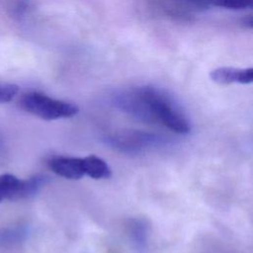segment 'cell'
I'll return each instance as SVG.
<instances>
[{
	"mask_svg": "<svg viewBox=\"0 0 253 253\" xmlns=\"http://www.w3.org/2000/svg\"><path fill=\"white\" fill-rule=\"evenodd\" d=\"M47 182L48 177L44 175H35L22 180L12 174H2L0 175V203L31 198Z\"/></svg>",
	"mask_w": 253,
	"mask_h": 253,
	"instance_id": "3",
	"label": "cell"
},
{
	"mask_svg": "<svg viewBox=\"0 0 253 253\" xmlns=\"http://www.w3.org/2000/svg\"><path fill=\"white\" fill-rule=\"evenodd\" d=\"M24 231L21 228H4L0 230V247L12 245L23 238Z\"/></svg>",
	"mask_w": 253,
	"mask_h": 253,
	"instance_id": "9",
	"label": "cell"
},
{
	"mask_svg": "<svg viewBox=\"0 0 253 253\" xmlns=\"http://www.w3.org/2000/svg\"><path fill=\"white\" fill-rule=\"evenodd\" d=\"M19 87L15 84L0 83V103L10 102L18 93Z\"/></svg>",
	"mask_w": 253,
	"mask_h": 253,
	"instance_id": "11",
	"label": "cell"
},
{
	"mask_svg": "<svg viewBox=\"0 0 253 253\" xmlns=\"http://www.w3.org/2000/svg\"><path fill=\"white\" fill-rule=\"evenodd\" d=\"M86 175L93 179H107L112 175L109 165L96 155L84 157Z\"/></svg>",
	"mask_w": 253,
	"mask_h": 253,
	"instance_id": "7",
	"label": "cell"
},
{
	"mask_svg": "<svg viewBox=\"0 0 253 253\" xmlns=\"http://www.w3.org/2000/svg\"><path fill=\"white\" fill-rule=\"evenodd\" d=\"M20 105L26 112L45 121L66 119L78 113L76 105L53 99L41 92H29L22 96Z\"/></svg>",
	"mask_w": 253,
	"mask_h": 253,
	"instance_id": "2",
	"label": "cell"
},
{
	"mask_svg": "<svg viewBox=\"0 0 253 253\" xmlns=\"http://www.w3.org/2000/svg\"><path fill=\"white\" fill-rule=\"evenodd\" d=\"M210 77L217 84H250L253 82V68L218 67L211 71Z\"/></svg>",
	"mask_w": 253,
	"mask_h": 253,
	"instance_id": "6",
	"label": "cell"
},
{
	"mask_svg": "<svg viewBox=\"0 0 253 253\" xmlns=\"http://www.w3.org/2000/svg\"><path fill=\"white\" fill-rule=\"evenodd\" d=\"M130 233L132 235V239L135 242V245L139 247V250H143L142 248L144 247V243L146 242V235H147V230L146 226L141 220L138 221H133L131 224V230Z\"/></svg>",
	"mask_w": 253,
	"mask_h": 253,
	"instance_id": "10",
	"label": "cell"
},
{
	"mask_svg": "<svg viewBox=\"0 0 253 253\" xmlns=\"http://www.w3.org/2000/svg\"><path fill=\"white\" fill-rule=\"evenodd\" d=\"M47 163L55 174L66 179L78 180L86 175L84 157L54 156L50 158Z\"/></svg>",
	"mask_w": 253,
	"mask_h": 253,
	"instance_id": "5",
	"label": "cell"
},
{
	"mask_svg": "<svg viewBox=\"0 0 253 253\" xmlns=\"http://www.w3.org/2000/svg\"><path fill=\"white\" fill-rule=\"evenodd\" d=\"M136 89L155 122H160L177 133L190 132L191 126L187 117L170 95L161 89L151 86H143Z\"/></svg>",
	"mask_w": 253,
	"mask_h": 253,
	"instance_id": "1",
	"label": "cell"
},
{
	"mask_svg": "<svg viewBox=\"0 0 253 253\" xmlns=\"http://www.w3.org/2000/svg\"><path fill=\"white\" fill-rule=\"evenodd\" d=\"M241 24H242L245 28L252 29V28H253V17H252L251 15H248L247 17H245V18L242 19Z\"/></svg>",
	"mask_w": 253,
	"mask_h": 253,
	"instance_id": "12",
	"label": "cell"
},
{
	"mask_svg": "<svg viewBox=\"0 0 253 253\" xmlns=\"http://www.w3.org/2000/svg\"><path fill=\"white\" fill-rule=\"evenodd\" d=\"M207 4L226 9H247L252 8L253 0H201Z\"/></svg>",
	"mask_w": 253,
	"mask_h": 253,
	"instance_id": "8",
	"label": "cell"
},
{
	"mask_svg": "<svg viewBox=\"0 0 253 253\" xmlns=\"http://www.w3.org/2000/svg\"><path fill=\"white\" fill-rule=\"evenodd\" d=\"M108 140L110 144L118 148L132 151L160 143L162 138L148 132L129 130L116 133L110 136Z\"/></svg>",
	"mask_w": 253,
	"mask_h": 253,
	"instance_id": "4",
	"label": "cell"
}]
</instances>
